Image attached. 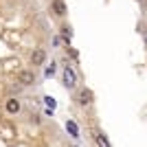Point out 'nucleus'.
<instances>
[{
	"label": "nucleus",
	"instance_id": "nucleus-1",
	"mask_svg": "<svg viewBox=\"0 0 147 147\" xmlns=\"http://www.w3.org/2000/svg\"><path fill=\"white\" fill-rule=\"evenodd\" d=\"M61 84H64L66 90H75L77 88V73H75V68L70 64L64 66V70H61Z\"/></svg>",
	"mask_w": 147,
	"mask_h": 147
},
{
	"label": "nucleus",
	"instance_id": "nucleus-2",
	"mask_svg": "<svg viewBox=\"0 0 147 147\" xmlns=\"http://www.w3.org/2000/svg\"><path fill=\"white\" fill-rule=\"evenodd\" d=\"M92 92L88 90V88H79L77 90V94H75V101L81 105V108H88V105H92Z\"/></svg>",
	"mask_w": 147,
	"mask_h": 147
},
{
	"label": "nucleus",
	"instance_id": "nucleus-3",
	"mask_svg": "<svg viewBox=\"0 0 147 147\" xmlns=\"http://www.w3.org/2000/svg\"><path fill=\"white\" fill-rule=\"evenodd\" d=\"M5 110L11 114V117H16V114H20V110H22V103H20L18 97H9L5 101Z\"/></svg>",
	"mask_w": 147,
	"mask_h": 147
},
{
	"label": "nucleus",
	"instance_id": "nucleus-4",
	"mask_svg": "<svg viewBox=\"0 0 147 147\" xmlns=\"http://www.w3.org/2000/svg\"><path fill=\"white\" fill-rule=\"evenodd\" d=\"M16 79H18V84H22V86H33V84H35V73H33V70H20Z\"/></svg>",
	"mask_w": 147,
	"mask_h": 147
},
{
	"label": "nucleus",
	"instance_id": "nucleus-5",
	"mask_svg": "<svg viewBox=\"0 0 147 147\" xmlns=\"http://www.w3.org/2000/svg\"><path fill=\"white\" fill-rule=\"evenodd\" d=\"M51 11L55 13L57 18H64V16L68 13V7H66L64 0H51Z\"/></svg>",
	"mask_w": 147,
	"mask_h": 147
},
{
	"label": "nucleus",
	"instance_id": "nucleus-6",
	"mask_svg": "<svg viewBox=\"0 0 147 147\" xmlns=\"http://www.w3.org/2000/svg\"><path fill=\"white\" fill-rule=\"evenodd\" d=\"M44 61H46V51L33 49V53H31V66H44Z\"/></svg>",
	"mask_w": 147,
	"mask_h": 147
},
{
	"label": "nucleus",
	"instance_id": "nucleus-7",
	"mask_svg": "<svg viewBox=\"0 0 147 147\" xmlns=\"http://www.w3.org/2000/svg\"><path fill=\"white\" fill-rule=\"evenodd\" d=\"M92 138H94V143H97V147H112L110 145V141H108V136L101 132V129H92Z\"/></svg>",
	"mask_w": 147,
	"mask_h": 147
},
{
	"label": "nucleus",
	"instance_id": "nucleus-8",
	"mask_svg": "<svg viewBox=\"0 0 147 147\" xmlns=\"http://www.w3.org/2000/svg\"><path fill=\"white\" fill-rule=\"evenodd\" d=\"M59 35H61V40H64L66 44H70V40H73V29H70V26H61Z\"/></svg>",
	"mask_w": 147,
	"mask_h": 147
},
{
	"label": "nucleus",
	"instance_id": "nucleus-9",
	"mask_svg": "<svg viewBox=\"0 0 147 147\" xmlns=\"http://www.w3.org/2000/svg\"><path fill=\"white\" fill-rule=\"evenodd\" d=\"M55 73H57V64H55V61H51V66L44 68V75H46V77H55Z\"/></svg>",
	"mask_w": 147,
	"mask_h": 147
},
{
	"label": "nucleus",
	"instance_id": "nucleus-10",
	"mask_svg": "<svg viewBox=\"0 0 147 147\" xmlns=\"http://www.w3.org/2000/svg\"><path fill=\"white\" fill-rule=\"evenodd\" d=\"M66 129H70L73 138H79V132H77V125H75V123H70V121H68V123H66Z\"/></svg>",
	"mask_w": 147,
	"mask_h": 147
},
{
	"label": "nucleus",
	"instance_id": "nucleus-11",
	"mask_svg": "<svg viewBox=\"0 0 147 147\" xmlns=\"http://www.w3.org/2000/svg\"><path fill=\"white\" fill-rule=\"evenodd\" d=\"M44 101H46V105H49L51 110L55 108V99H53V97H44Z\"/></svg>",
	"mask_w": 147,
	"mask_h": 147
},
{
	"label": "nucleus",
	"instance_id": "nucleus-12",
	"mask_svg": "<svg viewBox=\"0 0 147 147\" xmlns=\"http://www.w3.org/2000/svg\"><path fill=\"white\" fill-rule=\"evenodd\" d=\"M53 44H55V46H59V44H61V35H57L55 40H53Z\"/></svg>",
	"mask_w": 147,
	"mask_h": 147
},
{
	"label": "nucleus",
	"instance_id": "nucleus-13",
	"mask_svg": "<svg viewBox=\"0 0 147 147\" xmlns=\"http://www.w3.org/2000/svg\"><path fill=\"white\" fill-rule=\"evenodd\" d=\"M143 35H145V46H147V31H145V33H143Z\"/></svg>",
	"mask_w": 147,
	"mask_h": 147
},
{
	"label": "nucleus",
	"instance_id": "nucleus-14",
	"mask_svg": "<svg viewBox=\"0 0 147 147\" xmlns=\"http://www.w3.org/2000/svg\"><path fill=\"white\" fill-rule=\"evenodd\" d=\"M68 147H79V145H68Z\"/></svg>",
	"mask_w": 147,
	"mask_h": 147
}]
</instances>
